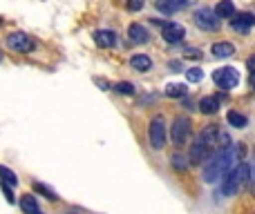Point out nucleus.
<instances>
[{"label": "nucleus", "mask_w": 255, "mask_h": 214, "mask_svg": "<svg viewBox=\"0 0 255 214\" xmlns=\"http://www.w3.org/2000/svg\"><path fill=\"white\" fill-rule=\"evenodd\" d=\"M238 154H242V147H226V149H220V152L215 154V156H211L206 163H204V172H202V179L206 181V183H215V181L224 179L226 174H229L231 165L235 163V158H238Z\"/></svg>", "instance_id": "nucleus-1"}, {"label": "nucleus", "mask_w": 255, "mask_h": 214, "mask_svg": "<svg viewBox=\"0 0 255 214\" xmlns=\"http://www.w3.org/2000/svg\"><path fill=\"white\" fill-rule=\"evenodd\" d=\"M247 179H249V165L247 163L235 165L233 170L224 176V181H222V194H224V197H233V194L247 183Z\"/></svg>", "instance_id": "nucleus-2"}, {"label": "nucleus", "mask_w": 255, "mask_h": 214, "mask_svg": "<svg viewBox=\"0 0 255 214\" xmlns=\"http://www.w3.org/2000/svg\"><path fill=\"white\" fill-rule=\"evenodd\" d=\"M190 132H193V123H190V118L188 116H177L175 121H172V127H170L172 143H175L177 147L186 145L188 139H190Z\"/></svg>", "instance_id": "nucleus-3"}, {"label": "nucleus", "mask_w": 255, "mask_h": 214, "mask_svg": "<svg viewBox=\"0 0 255 214\" xmlns=\"http://www.w3.org/2000/svg\"><path fill=\"white\" fill-rule=\"evenodd\" d=\"M168 139V132H166V121L161 116H154L148 125V141H150V147L152 149H161L166 145Z\"/></svg>", "instance_id": "nucleus-4"}, {"label": "nucleus", "mask_w": 255, "mask_h": 214, "mask_svg": "<svg viewBox=\"0 0 255 214\" xmlns=\"http://www.w3.org/2000/svg\"><path fill=\"white\" fill-rule=\"evenodd\" d=\"M211 149L213 145L208 143L206 139H204L202 134L195 139V143L190 145V152H188V161L193 163V165H202V163H206L208 158H211Z\"/></svg>", "instance_id": "nucleus-5"}, {"label": "nucleus", "mask_w": 255, "mask_h": 214, "mask_svg": "<svg viewBox=\"0 0 255 214\" xmlns=\"http://www.w3.org/2000/svg\"><path fill=\"white\" fill-rule=\"evenodd\" d=\"M213 80L222 89H233L240 83V71L235 67H220V70L213 71Z\"/></svg>", "instance_id": "nucleus-6"}, {"label": "nucleus", "mask_w": 255, "mask_h": 214, "mask_svg": "<svg viewBox=\"0 0 255 214\" xmlns=\"http://www.w3.org/2000/svg\"><path fill=\"white\" fill-rule=\"evenodd\" d=\"M193 18H195V25L204 31H215L220 27V18L215 16V9H206V7L197 9Z\"/></svg>", "instance_id": "nucleus-7"}, {"label": "nucleus", "mask_w": 255, "mask_h": 214, "mask_svg": "<svg viewBox=\"0 0 255 214\" xmlns=\"http://www.w3.org/2000/svg\"><path fill=\"white\" fill-rule=\"evenodd\" d=\"M7 47L13 49V52L27 54L34 49V40H31V36H27L25 31H13V34L7 36Z\"/></svg>", "instance_id": "nucleus-8"}, {"label": "nucleus", "mask_w": 255, "mask_h": 214, "mask_svg": "<svg viewBox=\"0 0 255 214\" xmlns=\"http://www.w3.org/2000/svg\"><path fill=\"white\" fill-rule=\"evenodd\" d=\"M161 36L166 43L170 45H177L186 38V27L179 25V22H163L161 25Z\"/></svg>", "instance_id": "nucleus-9"}, {"label": "nucleus", "mask_w": 255, "mask_h": 214, "mask_svg": "<svg viewBox=\"0 0 255 214\" xmlns=\"http://www.w3.org/2000/svg\"><path fill=\"white\" fill-rule=\"evenodd\" d=\"M128 38L134 45H145L150 40V31L145 29L141 22H132V25L128 27Z\"/></svg>", "instance_id": "nucleus-10"}, {"label": "nucleus", "mask_w": 255, "mask_h": 214, "mask_svg": "<svg viewBox=\"0 0 255 214\" xmlns=\"http://www.w3.org/2000/svg\"><path fill=\"white\" fill-rule=\"evenodd\" d=\"M253 27H255V16L253 13L244 11V13H240V16L233 18V29L240 31V34H249Z\"/></svg>", "instance_id": "nucleus-11"}, {"label": "nucleus", "mask_w": 255, "mask_h": 214, "mask_svg": "<svg viewBox=\"0 0 255 214\" xmlns=\"http://www.w3.org/2000/svg\"><path fill=\"white\" fill-rule=\"evenodd\" d=\"M94 43L101 49H110L117 45V34L112 29H97L94 31Z\"/></svg>", "instance_id": "nucleus-12"}, {"label": "nucleus", "mask_w": 255, "mask_h": 214, "mask_svg": "<svg viewBox=\"0 0 255 214\" xmlns=\"http://www.w3.org/2000/svg\"><path fill=\"white\" fill-rule=\"evenodd\" d=\"M211 54L215 58H231L235 54V45L233 43H226V40H220V43H213Z\"/></svg>", "instance_id": "nucleus-13"}, {"label": "nucleus", "mask_w": 255, "mask_h": 214, "mask_svg": "<svg viewBox=\"0 0 255 214\" xmlns=\"http://www.w3.org/2000/svg\"><path fill=\"white\" fill-rule=\"evenodd\" d=\"M130 65H132V70H136V71L152 70V61H150V56H145V54H134V56L130 58Z\"/></svg>", "instance_id": "nucleus-14"}, {"label": "nucleus", "mask_w": 255, "mask_h": 214, "mask_svg": "<svg viewBox=\"0 0 255 214\" xmlns=\"http://www.w3.org/2000/svg\"><path fill=\"white\" fill-rule=\"evenodd\" d=\"M215 16L217 18H235V4L233 0H220L215 7Z\"/></svg>", "instance_id": "nucleus-15"}, {"label": "nucleus", "mask_w": 255, "mask_h": 214, "mask_svg": "<svg viewBox=\"0 0 255 214\" xmlns=\"http://www.w3.org/2000/svg\"><path fill=\"white\" fill-rule=\"evenodd\" d=\"M220 109V98L217 96H204L199 101V112L202 114H215Z\"/></svg>", "instance_id": "nucleus-16"}, {"label": "nucleus", "mask_w": 255, "mask_h": 214, "mask_svg": "<svg viewBox=\"0 0 255 214\" xmlns=\"http://www.w3.org/2000/svg\"><path fill=\"white\" fill-rule=\"evenodd\" d=\"M20 210L25 214H40V208H38V203H36V197L25 194V197L20 199Z\"/></svg>", "instance_id": "nucleus-17"}, {"label": "nucleus", "mask_w": 255, "mask_h": 214, "mask_svg": "<svg viewBox=\"0 0 255 214\" xmlns=\"http://www.w3.org/2000/svg\"><path fill=\"white\" fill-rule=\"evenodd\" d=\"M226 121H229V125H233V127H240V130L249 125V118L244 116V114L235 112V109H231V112L226 114Z\"/></svg>", "instance_id": "nucleus-18"}, {"label": "nucleus", "mask_w": 255, "mask_h": 214, "mask_svg": "<svg viewBox=\"0 0 255 214\" xmlns=\"http://www.w3.org/2000/svg\"><path fill=\"white\" fill-rule=\"evenodd\" d=\"M31 188H34V192H36V194H40V197L49 199V201H58V194L54 192L52 188H47L45 183H40V181H36V183L31 185Z\"/></svg>", "instance_id": "nucleus-19"}, {"label": "nucleus", "mask_w": 255, "mask_h": 214, "mask_svg": "<svg viewBox=\"0 0 255 214\" xmlns=\"http://www.w3.org/2000/svg\"><path fill=\"white\" fill-rule=\"evenodd\" d=\"M186 94H188V89H186L184 83H170V85H166V96L181 98V96H186Z\"/></svg>", "instance_id": "nucleus-20"}, {"label": "nucleus", "mask_w": 255, "mask_h": 214, "mask_svg": "<svg viewBox=\"0 0 255 214\" xmlns=\"http://www.w3.org/2000/svg\"><path fill=\"white\" fill-rule=\"evenodd\" d=\"M0 179H2V183H7V185H18V174L4 165H0Z\"/></svg>", "instance_id": "nucleus-21"}, {"label": "nucleus", "mask_w": 255, "mask_h": 214, "mask_svg": "<svg viewBox=\"0 0 255 214\" xmlns=\"http://www.w3.org/2000/svg\"><path fill=\"white\" fill-rule=\"evenodd\" d=\"M112 89H117V92L124 94V96H134V92H136V87L132 83H128V80H121V83H117Z\"/></svg>", "instance_id": "nucleus-22"}, {"label": "nucleus", "mask_w": 255, "mask_h": 214, "mask_svg": "<svg viewBox=\"0 0 255 214\" xmlns=\"http://www.w3.org/2000/svg\"><path fill=\"white\" fill-rule=\"evenodd\" d=\"M188 158L186 156H181V154H172V158H170V163H172V167H175V170H179V172H184L186 167H188Z\"/></svg>", "instance_id": "nucleus-23"}, {"label": "nucleus", "mask_w": 255, "mask_h": 214, "mask_svg": "<svg viewBox=\"0 0 255 214\" xmlns=\"http://www.w3.org/2000/svg\"><path fill=\"white\" fill-rule=\"evenodd\" d=\"M186 78H188L190 83H199V80L204 78V71L199 70V67H190V70H186Z\"/></svg>", "instance_id": "nucleus-24"}, {"label": "nucleus", "mask_w": 255, "mask_h": 214, "mask_svg": "<svg viewBox=\"0 0 255 214\" xmlns=\"http://www.w3.org/2000/svg\"><path fill=\"white\" fill-rule=\"evenodd\" d=\"M145 4V0H126V7L128 11H141Z\"/></svg>", "instance_id": "nucleus-25"}, {"label": "nucleus", "mask_w": 255, "mask_h": 214, "mask_svg": "<svg viewBox=\"0 0 255 214\" xmlns=\"http://www.w3.org/2000/svg\"><path fill=\"white\" fill-rule=\"evenodd\" d=\"M94 83H97L99 87L103 89V92H108V89H112V87H115V85H112L110 80H106V78H99V76H97V78H94Z\"/></svg>", "instance_id": "nucleus-26"}, {"label": "nucleus", "mask_w": 255, "mask_h": 214, "mask_svg": "<svg viewBox=\"0 0 255 214\" xmlns=\"http://www.w3.org/2000/svg\"><path fill=\"white\" fill-rule=\"evenodd\" d=\"M0 188H2L4 197H7V203H13V201H16V199H13V192L9 190V185H7V183H0Z\"/></svg>", "instance_id": "nucleus-27"}, {"label": "nucleus", "mask_w": 255, "mask_h": 214, "mask_svg": "<svg viewBox=\"0 0 255 214\" xmlns=\"http://www.w3.org/2000/svg\"><path fill=\"white\" fill-rule=\"evenodd\" d=\"M186 58H193V61H197V58H202V52L199 49H186Z\"/></svg>", "instance_id": "nucleus-28"}, {"label": "nucleus", "mask_w": 255, "mask_h": 214, "mask_svg": "<svg viewBox=\"0 0 255 214\" xmlns=\"http://www.w3.org/2000/svg\"><path fill=\"white\" fill-rule=\"evenodd\" d=\"M247 65H249V71H251V74H255V56L249 58V63H247Z\"/></svg>", "instance_id": "nucleus-29"}, {"label": "nucleus", "mask_w": 255, "mask_h": 214, "mask_svg": "<svg viewBox=\"0 0 255 214\" xmlns=\"http://www.w3.org/2000/svg\"><path fill=\"white\" fill-rule=\"evenodd\" d=\"M0 61H2V52H0Z\"/></svg>", "instance_id": "nucleus-30"}, {"label": "nucleus", "mask_w": 255, "mask_h": 214, "mask_svg": "<svg viewBox=\"0 0 255 214\" xmlns=\"http://www.w3.org/2000/svg\"><path fill=\"white\" fill-rule=\"evenodd\" d=\"M0 22H2V20H0Z\"/></svg>", "instance_id": "nucleus-31"}]
</instances>
